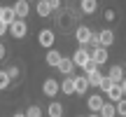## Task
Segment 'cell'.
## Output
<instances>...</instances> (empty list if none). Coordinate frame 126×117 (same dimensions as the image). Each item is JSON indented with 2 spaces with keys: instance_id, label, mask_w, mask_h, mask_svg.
Masks as SVG:
<instances>
[{
  "instance_id": "cell-1",
  "label": "cell",
  "mask_w": 126,
  "mask_h": 117,
  "mask_svg": "<svg viewBox=\"0 0 126 117\" xmlns=\"http://www.w3.org/2000/svg\"><path fill=\"white\" fill-rule=\"evenodd\" d=\"M72 61H75V66H79V68H86L94 58H91V49H86V47H79V49L72 54Z\"/></svg>"
},
{
  "instance_id": "cell-2",
  "label": "cell",
  "mask_w": 126,
  "mask_h": 117,
  "mask_svg": "<svg viewBox=\"0 0 126 117\" xmlns=\"http://www.w3.org/2000/svg\"><path fill=\"white\" fill-rule=\"evenodd\" d=\"M26 33H28V23H26V19H16L14 23H9V35H12V38L21 40V38H26Z\"/></svg>"
},
{
  "instance_id": "cell-3",
  "label": "cell",
  "mask_w": 126,
  "mask_h": 117,
  "mask_svg": "<svg viewBox=\"0 0 126 117\" xmlns=\"http://www.w3.org/2000/svg\"><path fill=\"white\" fill-rule=\"evenodd\" d=\"M37 42H40V47H45V49H51L56 42V35L54 31H49V28H42L40 33H37Z\"/></svg>"
},
{
  "instance_id": "cell-4",
  "label": "cell",
  "mask_w": 126,
  "mask_h": 117,
  "mask_svg": "<svg viewBox=\"0 0 126 117\" xmlns=\"http://www.w3.org/2000/svg\"><path fill=\"white\" fill-rule=\"evenodd\" d=\"M75 38H77V42H79V47H86L91 42V38H94V33H91V28H86V26H77L75 28Z\"/></svg>"
},
{
  "instance_id": "cell-5",
  "label": "cell",
  "mask_w": 126,
  "mask_h": 117,
  "mask_svg": "<svg viewBox=\"0 0 126 117\" xmlns=\"http://www.w3.org/2000/svg\"><path fill=\"white\" fill-rule=\"evenodd\" d=\"M42 91H45V96H49V98H54L56 94L61 91V84L54 80V77H47L45 82H42Z\"/></svg>"
},
{
  "instance_id": "cell-6",
  "label": "cell",
  "mask_w": 126,
  "mask_h": 117,
  "mask_svg": "<svg viewBox=\"0 0 126 117\" xmlns=\"http://www.w3.org/2000/svg\"><path fill=\"white\" fill-rule=\"evenodd\" d=\"M105 94H108V98L112 101V103H117V101H122L124 98V89H122V82H112V84H110V89L105 91Z\"/></svg>"
},
{
  "instance_id": "cell-7",
  "label": "cell",
  "mask_w": 126,
  "mask_h": 117,
  "mask_svg": "<svg viewBox=\"0 0 126 117\" xmlns=\"http://www.w3.org/2000/svg\"><path fill=\"white\" fill-rule=\"evenodd\" d=\"M89 87H91V82H89V77H86V75H79V77H75V94L84 96Z\"/></svg>"
},
{
  "instance_id": "cell-8",
  "label": "cell",
  "mask_w": 126,
  "mask_h": 117,
  "mask_svg": "<svg viewBox=\"0 0 126 117\" xmlns=\"http://www.w3.org/2000/svg\"><path fill=\"white\" fill-rule=\"evenodd\" d=\"M14 12H16L19 19H26L28 12H31V5H28V0H16V2H14Z\"/></svg>"
},
{
  "instance_id": "cell-9",
  "label": "cell",
  "mask_w": 126,
  "mask_h": 117,
  "mask_svg": "<svg viewBox=\"0 0 126 117\" xmlns=\"http://www.w3.org/2000/svg\"><path fill=\"white\" fill-rule=\"evenodd\" d=\"M86 105H89V110H91V113H100V108L105 105V101H103V96L94 94V96H89V101H86Z\"/></svg>"
},
{
  "instance_id": "cell-10",
  "label": "cell",
  "mask_w": 126,
  "mask_h": 117,
  "mask_svg": "<svg viewBox=\"0 0 126 117\" xmlns=\"http://www.w3.org/2000/svg\"><path fill=\"white\" fill-rule=\"evenodd\" d=\"M91 58H94L98 66H103V63L108 61V49H105V47H94V49H91Z\"/></svg>"
},
{
  "instance_id": "cell-11",
  "label": "cell",
  "mask_w": 126,
  "mask_h": 117,
  "mask_svg": "<svg viewBox=\"0 0 126 117\" xmlns=\"http://www.w3.org/2000/svg\"><path fill=\"white\" fill-rule=\"evenodd\" d=\"M56 68H59V73H63V75H70V73L72 70H75V61H72V58H68V56H63L61 58V63H59V66H56Z\"/></svg>"
},
{
  "instance_id": "cell-12",
  "label": "cell",
  "mask_w": 126,
  "mask_h": 117,
  "mask_svg": "<svg viewBox=\"0 0 126 117\" xmlns=\"http://www.w3.org/2000/svg\"><path fill=\"white\" fill-rule=\"evenodd\" d=\"M98 9V0H79V12L82 14H94Z\"/></svg>"
},
{
  "instance_id": "cell-13",
  "label": "cell",
  "mask_w": 126,
  "mask_h": 117,
  "mask_svg": "<svg viewBox=\"0 0 126 117\" xmlns=\"http://www.w3.org/2000/svg\"><path fill=\"white\" fill-rule=\"evenodd\" d=\"M35 12L40 14L42 19H45V17H49V14L54 12V7L49 5V0H37V7H35Z\"/></svg>"
},
{
  "instance_id": "cell-14",
  "label": "cell",
  "mask_w": 126,
  "mask_h": 117,
  "mask_svg": "<svg viewBox=\"0 0 126 117\" xmlns=\"http://www.w3.org/2000/svg\"><path fill=\"white\" fill-rule=\"evenodd\" d=\"M61 91L65 96H70V94H75V77H70V75H65V80L61 82Z\"/></svg>"
},
{
  "instance_id": "cell-15",
  "label": "cell",
  "mask_w": 126,
  "mask_h": 117,
  "mask_svg": "<svg viewBox=\"0 0 126 117\" xmlns=\"http://www.w3.org/2000/svg\"><path fill=\"white\" fill-rule=\"evenodd\" d=\"M86 77H89V82H91V87H100V82H103V73L98 70V68H94V70H89L86 73Z\"/></svg>"
},
{
  "instance_id": "cell-16",
  "label": "cell",
  "mask_w": 126,
  "mask_h": 117,
  "mask_svg": "<svg viewBox=\"0 0 126 117\" xmlns=\"http://www.w3.org/2000/svg\"><path fill=\"white\" fill-rule=\"evenodd\" d=\"M61 52H56V49H49V52H47V58H45V61H47V66H51V68H56V66H59V63H61Z\"/></svg>"
},
{
  "instance_id": "cell-17",
  "label": "cell",
  "mask_w": 126,
  "mask_h": 117,
  "mask_svg": "<svg viewBox=\"0 0 126 117\" xmlns=\"http://www.w3.org/2000/svg\"><path fill=\"white\" fill-rule=\"evenodd\" d=\"M98 35H100V45H103V47H110V45L114 42V33L110 31V28H103Z\"/></svg>"
},
{
  "instance_id": "cell-18",
  "label": "cell",
  "mask_w": 126,
  "mask_h": 117,
  "mask_svg": "<svg viewBox=\"0 0 126 117\" xmlns=\"http://www.w3.org/2000/svg\"><path fill=\"white\" fill-rule=\"evenodd\" d=\"M124 70H126V68H122V66H112V68H110V73H108V77L112 82H122L124 80Z\"/></svg>"
},
{
  "instance_id": "cell-19",
  "label": "cell",
  "mask_w": 126,
  "mask_h": 117,
  "mask_svg": "<svg viewBox=\"0 0 126 117\" xmlns=\"http://www.w3.org/2000/svg\"><path fill=\"white\" fill-rule=\"evenodd\" d=\"M47 115H49V117H63V105L59 103V101L49 103V108H47Z\"/></svg>"
},
{
  "instance_id": "cell-20",
  "label": "cell",
  "mask_w": 126,
  "mask_h": 117,
  "mask_svg": "<svg viewBox=\"0 0 126 117\" xmlns=\"http://www.w3.org/2000/svg\"><path fill=\"white\" fill-rule=\"evenodd\" d=\"M16 12H14V7H5L2 9V21H7V23H14V21H16Z\"/></svg>"
},
{
  "instance_id": "cell-21",
  "label": "cell",
  "mask_w": 126,
  "mask_h": 117,
  "mask_svg": "<svg viewBox=\"0 0 126 117\" xmlns=\"http://www.w3.org/2000/svg\"><path fill=\"white\" fill-rule=\"evenodd\" d=\"M114 115H117V105L114 103H105L100 108V117H114Z\"/></svg>"
},
{
  "instance_id": "cell-22",
  "label": "cell",
  "mask_w": 126,
  "mask_h": 117,
  "mask_svg": "<svg viewBox=\"0 0 126 117\" xmlns=\"http://www.w3.org/2000/svg\"><path fill=\"white\" fill-rule=\"evenodd\" d=\"M9 82H12V77L7 75V70H0V89H7Z\"/></svg>"
},
{
  "instance_id": "cell-23",
  "label": "cell",
  "mask_w": 126,
  "mask_h": 117,
  "mask_svg": "<svg viewBox=\"0 0 126 117\" xmlns=\"http://www.w3.org/2000/svg\"><path fill=\"white\" fill-rule=\"evenodd\" d=\"M26 117H42V108L40 105H31V108L26 110Z\"/></svg>"
},
{
  "instance_id": "cell-24",
  "label": "cell",
  "mask_w": 126,
  "mask_h": 117,
  "mask_svg": "<svg viewBox=\"0 0 126 117\" xmlns=\"http://www.w3.org/2000/svg\"><path fill=\"white\" fill-rule=\"evenodd\" d=\"M117 115L119 117H126V98L117 101Z\"/></svg>"
},
{
  "instance_id": "cell-25",
  "label": "cell",
  "mask_w": 126,
  "mask_h": 117,
  "mask_svg": "<svg viewBox=\"0 0 126 117\" xmlns=\"http://www.w3.org/2000/svg\"><path fill=\"white\" fill-rule=\"evenodd\" d=\"M103 17H105V21H114V19H117V12H114V9H105Z\"/></svg>"
},
{
  "instance_id": "cell-26",
  "label": "cell",
  "mask_w": 126,
  "mask_h": 117,
  "mask_svg": "<svg viewBox=\"0 0 126 117\" xmlns=\"http://www.w3.org/2000/svg\"><path fill=\"white\" fill-rule=\"evenodd\" d=\"M110 84H112V80H110V77L105 75V77H103V82H100V87H98V89H103V91H108V89H110Z\"/></svg>"
},
{
  "instance_id": "cell-27",
  "label": "cell",
  "mask_w": 126,
  "mask_h": 117,
  "mask_svg": "<svg viewBox=\"0 0 126 117\" xmlns=\"http://www.w3.org/2000/svg\"><path fill=\"white\" fill-rule=\"evenodd\" d=\"M7 75L12 77V80H16V77H19V68H16V66H9V68H7Z\"/></svg>"
},
{
  "instance_id": "cell-28",
  "label": "cell",
  "mask_w": 126,
  "mask_h": 117,
  "mask_svg": "<svg viewBox=\"0 0 126 117\" xmlns=\"http://www.w3.org/2000/svg\"><path fill=\"white\" fill-rule=\"evenodd\" d=\"M7 31H9V23L0 19V38H2V35H5V33H7Z\"/></svg>"
},
{
  "instance_id": "cell-29",
  "label": "cell",
  "mask_w": 126,
  "mask_h": 117,
  "mask_svg": "<svg viewBox=\"0 0 126 117\" xmlns=\"http://www.w3.org/2000/svg\"><path fill=\"white\" fill-rule=\"evenodd\" d=\"M5 54H7V49H5V45H2V42H0V61H2V58H5Z\"/></svg>"
},
{
  "instance_id": "cell-30",
  "label": "cell",
  "mask_w": 126,
  "mask_h": 117,
  "mask_svg": "<svg viewBox=\"0 0 126 117\" xmlns=\"http://www.w3.org/2000/svg\"><path fill=\"white\" fill-rule=\"evenodd\" d=\"M49 5H51L54 9H59V7H61V0H49Z\"/></svg>"
},
{
  "instance_id": "cell-31",
  "label": "cell",
  "mask_w": 126,
  "mask_h": 117,
  "mask_svg": "<svg viewBox=\"0 0 126 117\" xmlns=\"http://www.w3.org/2000/svg\"><path fill=\"white\" fill-rule=\"evenodd\" d=\"M122 89H124V94H126V77L122 80Z\"/></svg>"
},
{
  "instance_id": "cell-32",
  "label": "cell",
  "mask_w": 126,
  "mask_h": 117,
  "mask_svg": "<svg viewBox=\"0 0 126 117\" xmlns=\"http://www.w3.org/2000/svg\"><path fill=\"white\" fill-rule=\"evenodd\" d=\"M14 117H26V113H16V115H14Z\"/></svg>"
},
{
  "instance_id": "cell-33",
  "label": "cell",
  "mask_w": 126,
  "mask_h": 117,
  "mask_svg": "<svg viewBox=\"0 0 126 117\" xmlns=\"http://www.w3.org/2000/svg\"><path fill=\"white\" fill-rule=\"evenodd\" d=\"M89 117H100V113H91V115H89Z\"/></svg>"
},
{
  "instance_id": "cell-34",
  "label": "cell",
  "mask_w": 126,
  "mask_h": 117,
  "mask_svg": "<svg viewBox=\"0 0 126 117\" xmlns=\"http://www.w3.org/2000/svg\"><path fill=\"white\" fill-rule=\"evenodd\" d=\"M2 9H5V7H0V19H2Z\"/></svg>"
},
{
  "instance_id": "cell-35",
  "label": "cell",
  "mask_w": 126,
  "mask_h": 117,
  "mask_svg": "<svg viewBox=\"0 0 126 117\" xmlns=\"http://www.w3.org/2000/svg\"><path fill=\"white\" fill-rule=\"evenodd\" d=\"M124 68H126V63H124Z\"/></svg>"
}]
</instances>
